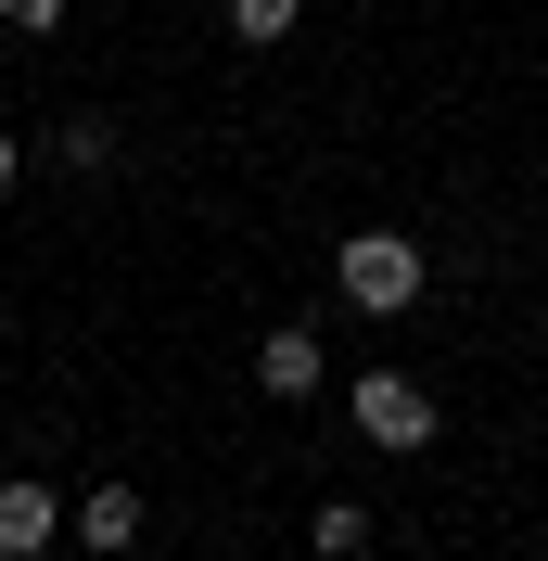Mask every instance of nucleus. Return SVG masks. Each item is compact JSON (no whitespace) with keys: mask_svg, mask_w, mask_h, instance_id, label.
I'll use <instances>...</instances> for the list:
<instances>
[{"mask_svg":"<svg viewBox=\"0 0 548 561\" xmlns=\"http://www.w3.org/2000/svg\"><path fill=\"white\" fill-rule=\"evenodd\" d=\"M332 280H344V307H357V319H409L434 268H421V243H409V230H344Z\"/></svg>","mask_w":548,"mask_h":561,"instance_id":"1","label":"nucleus"},{"mask_svg":"<svg viewBox=\"0 0 548 561\" xmlns=\"http://www.w3.org/2000/svg\"><path fill=\"white\" fill-rule=\"evenodd\" d=\"M344 421H357V434H370V447H434V396L409 383V370H357V396H344Z\"/></svg>","mask_w":548,"mask_h":561,"instance_id":"2","label":"nucleus"},{"mask_svg":"<svg viewBox=\"0 0 548 561\" xmlns=\"http://www.w3.org/2000/svg\"><path fill=\"white\" fill-rule=\"evenodd\" d=\"M77 536V511L52 485H0V561H38V549H65Z\"/></svg>","mask_w":548,"mask_h":561,"instance_id":"3","label":"nucleus"},{"mask_svg":"<svg viewBox=\"0 0 548 561\" xmlns=\"http://www.w3.org/2000/svg\"><path fill=\"white\" fill-rule=\"evenodd\" d=\"M319 370H332V345H319L307 319H281L269 345H255V383H269V396H319Z\"/></svg>","mask_w":548,"mask_h":561,"instance_id":"4","label":"nucleus"},{"mask_svg":"<svg viewBox=\"0 0 548 561\" xmlns=\"http://www.w3.org/2000/svg\"><path fill=\"white\" fill-rule=\"evenodd\" d=\"M77 549H140V485H90V497H77Z\"/></svg>","mask_w":548,"mask_h":561,"instance_id":"5","label":"nucleus"},{"mask_svg":"<svg viewBox=\"0 0 548 561\" xmlns=\"http://www.w3.org/2000/svg\"><path fill=\"white\" fill-rule=\"evenodd\" d=\"M307 549H319V561H370V511H357V497H332V511L307 524Z\"/></svg>","mask_w":548,"mask_h":561,"instance_id":"6","label":"nucleus"},{"mask_svg":"<svg viewBox=\"0 0 548 561\" xmlns=\"http://www.w3.org/2000/svg\"><path fill=\"white\" fill-rule=\"evenodd\" d=\"M294 13H307V0H230V38H242V51H281Z\"/></svg>","mask_w":548,"mask_h":561,"instance_id":"7","label":"nucleus"},{"mask_svg":"<svg viewBox=\"0 0 548 561\" xmlns=\"http://www.w3.org/2000/svg\"><path fill=\"white\" fill-rule=\"evenodd\" d=\"M65 167H115V128H103V115H65Z\"/></svg>","mask_w":548,"mask_h":561,"instance_id":"8","label":"nucleus"},{"mask_svg":"<svg viewBox=\"0 0 548 561\" xmlns=\"http://www.w3.org/2000/svg\"><path fill=\"white\" fill-rule=\"evenodd\" d=\"M0 26H26V38H52V26H65V0H0Z\"/></svg>","mask_w":548,"mask_h":561,"instance_id":"9","label":"nucleus"},{"mask_svg":"<svg viewBox=\"0 0 548 561\" xmlns=\"http://www.w3.org/2000/svg\"><path fill=\"white\" fill-rule=\"evenodd\" d=\"M13 167H26V153H13V128H0V192H13Z\"/></svg>","mask_w":548,"mask_h":561,"instance_id":"10","label":"nucleus"}]
</instances>
